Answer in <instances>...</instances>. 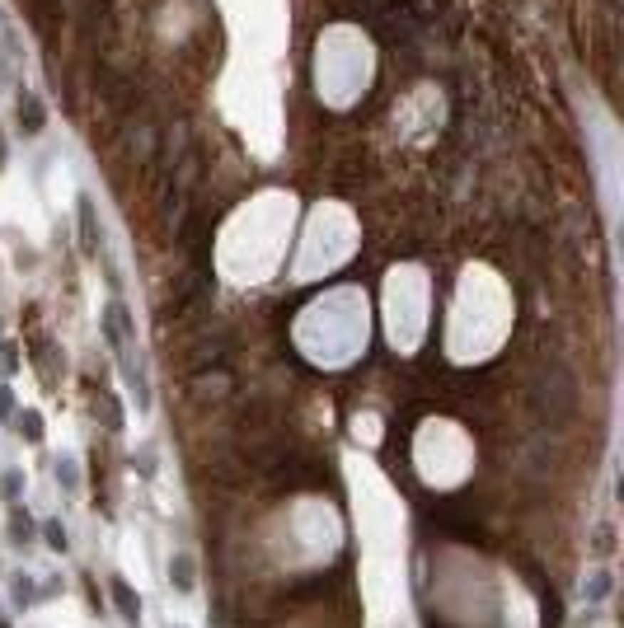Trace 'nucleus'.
Masks as SVG:
<instances>
[{"instance_id":"1","label":"nucleus","mask_w":624,"mask_h":628,"mask_svg":"<svg viewBox=\"0 0 624 628\" xmlns=\"http://www.w3.org/2000/svg\"><path fill=\"white\" fill-rule=\"evenodd\" d=\"M113 600H118V614H123L127 624H137V619H141V595L132 591L123 577H113Z\"/></svg>"},{"instance_id":"2","label":"nucleus","mask_w":624,"mask_h":628,"mask_svg":"<svg viewBox=\"0 0 624 628\" xmlns=\"http://www.w3.org/2000/svg\"><path fill=\"white\" fill-rule=\"evenodd\" d=\"M170 577L179 582V591H193V562H188V553H179V558L170 562Z\"/></svg>"},{"instance_id":"3","label":"nucleus","mask_w":624,"mask_h":628,"mask_svg":"<svg viewBox=\"0 0 624 628\" xmlns=\"http://www.w3.org/2000/svg\"><path fill=\"white\" fill-rule=\"evenodd\" d=\"M10 544H28L33 539V525H28V516H19V511H10Z\"/></svg>"},{"instance_id":"4","label":"nucleus","mask_w":624,"mask_h":628,"mask_svg":"<svg viewBox=\"0 0 624 628\" xmlns=\"http://www.w3.org/2000/svg\"><path fill=\"white\" fill-rule=\"evenodd\" d=\"M43 535H47V544H52L57 553H66V544H71V539H66V525H57V520H47V530H43Z\"/></svg>"},{"instance_id":"5","label":"nucleus","mask_w":624,"mask_h":628,"mask_svg":"<svg viewBox=\"0 0 624 628\" xmlns=\"http://www.w3.org/2000/svg\"><path fill=\"white\" fill-rule=\"evenodd\" d=\"M33 600V586L28 582H14V605H28Z\"/></svg>"}]
</instances>
